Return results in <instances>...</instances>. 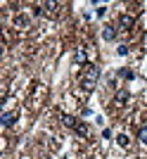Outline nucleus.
Returning a JSON list of instances; mask_svg holds the SVG:
<instances>
[{
	"mask_svg": "<svg viewBox=\"0 0 147 159\" xmlns=\"http://www.w3.org/2000/svg\"><path fill=\"white\" fill-rule=\"evenodd\" d=\"M97 79H100V66L86 64V71H83L81 81H88V83H95V86H97Z\"/></svg>",
	"mask_w": 147,
	"mask_h": 159,
	"instance_id": "nucleus-1",
	"label": "nucleus"
},
{
	"mask_svg": "<svg viewBox=\"0 0 147 159\" xmlns=\"http://www.w3.org/2000/svg\"><path fill=\"white\" fill-rule=\"evenodd\" d=\"M133 24H135L133 14H121V17H119V29H123V31H131Z\"/></svg>",
	"mask_w": 147,
	"mask_h": 159,
	"instance_id": "nucleus-2",
	"label": "nucleus"
},
{
	"mask_svg": "<svg viewBox=\"0 0 147 159\" xmlns=\"http://www.w3.org/2000/svg\"><path fill=\"white\" fill-rule=\"evenodd\" d=\"M19 119V112H5L2 116H0V124L5 128H10V126H14V121Z\"/></svg>",
	"mask_w": 147,
	"mask_h": 159,
	"instance_id": "nucleus-3",
	"label": "nucleus"
},
{
	"mask_svg": "<svg viewBox=\"0 0 147 159\" xmlns=\"http://www.w3.org/2000/svg\"><path fill=\"white\" fill-rule=\"evenodd\" d=\"M128 100H131V93H128V90H119V93L114 95V105H116V107H123Z\"/></svg>",
	"mask_w": 147,
	"mask_h": 159,
	"instance_id": "nucleus-4",
	"label": "nucleus"
},
{
	"mask_svg": "<svg viewBox=\"0 0 147 159\" xmlns=\"http://www.w3.org/2000/svg\"><path fill=\"white\" fill-rule=\"evenodd\" d=\"M60 121H62L67 128H76V124H78V119H76V116H71V114H64V112L60 114Z\"/></svg>",
	"mask_w": 147,
	"mask_h": 159,
	"instance_id": "nucleus-5",
	"label": "nucleus"
},
{
	"mask_svg": "<svg viewBox=\"0 0 147 159\" xmlns=\"http://www.w3.org/2000/svg\"><path fill=\"white\" fill-rule=\"evenodd\" d=\"M102 38L112 43V40L116 38V29H114V26H105V29H102Z\"/></svg>",
	"mask_w": 147,
	"mask_h": 159,
	"instance_id": "nucleus-6",
	"label": "nucleus"
},
{
	"mask_svg": "<svg viewBox=\"0 0 147 159\" xmlns=\"http://www.w3.org/2000/svg\"><path fill=\"white\" fill-rule=\"evenodd\" d=\"M14 26H17V29H29V17L17 14V17H14Z\"/></svg>",
	"mask_w": 147,
	"mask_h": 159,
	"instance_id": "nucleus-7",
	"label": "nucleus"
},
{
	"mask_svg": "<svg viewBox=\"0 0 147 159\" xmlns=\"http://www.w3.org/2000/svg\"><path fill=\"white\" fill-rule=\"evenodd\" d=\"M74 64L86 66V50H76V52H74Z\"/></svg>",
	"mask_w": 147,
	"mask_h": 159,
	"instance_id": "nucleus-8",
	"label": "nucleus"
},
{
	"mask_svg": "<svg viewBox=\"0 0 147 159\" xmlns=\"http://www.w3.org/2000/svg\"><path fill=\"white\" fill-rule=\"evenodd\" d=\"M74 131L78 133V135H83V138H88V135H90V128H88L86 124H83V121H78V124H76V128H74Z\"/></svg>",
	"mask_w": 147,
	"mask_h": 159,
	"instance_id": "nucleus-9",
	"label": "nucleus"
},
{
	"mask_svg": "<svg viewBox=\"0 0 147 159\" xmlns=\"http://www.w3.org/2000/svg\"><path fill=\"white\" fill-rule=\"evenodd\" d=\"M116 143H119V147H128L131 145V140H128L126 133H119V135H116Z\"/></svg>",
	"mask_w": 147,
	"mask_h": 159,
	"instance_id": "nucleus-10",
	"label": "nucleus"
},
{
	"mask_svg": "<svg viewBox=\"0 0 147 159\" xmlns=\"http://www.w3.org/2000/svg\"><path fill=\"white\" fill-rule=\"evenodd\" d=\"M119 76H123V79H128V81H133V79H135V74L131 71V69H121Z\"/></svg>",
	"mask_w": 147,
	"mask_h": 159,
	"instance_id": "nucleus-11",
	"label": "nucleus"
},
{
	"mask_svg": "<svg viewBox=\"0 0 147 159\" xmlns=\"http://www.w3.org/2000/svg\"><path fill=\"white\" fill-rule=\"evenodd\" d=\"M138 135H140V143H145V145H147V126H142L140 131H138Z\"/></svg>",
	"mask_w": 147,
	"mask_h": 159,
	"instance_id": "nucleus-12",
	"label": "nucleus"
},
{
	"mask_svg": "<svg viewBox=\"0 0 147 159\" xmlns=\"http://www.w3.org/2000/svg\"><path fill=\"white\" fill-rule=\"evenodd\" d=\"M116 52H119L121 57H126V55L131 52V50H128V45H119V48H116Z\"/></svg>",
	"mask_w": 147,
	"mask_h": 159,
	"instance_id": "nucleus-13",
	"label": "nucleus"
},
{
	"mask_svg": "<svg viewBox=\"0 0 147 159\" xmlns=\"http://www.w3.org/2000/svg\"><path fill=\"white\" fill-rule=\"evenodd\" d=\"M95 14H97V17H105V14H107V7H105V5H100L97 10H95Z\"/></svg>",
	"mask_w": 147,
	"mask_h": 159,
	"instance_id": "nucleus-14",
	"label": "nucleus"
}]
</instances>
